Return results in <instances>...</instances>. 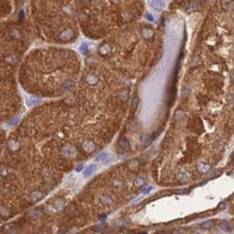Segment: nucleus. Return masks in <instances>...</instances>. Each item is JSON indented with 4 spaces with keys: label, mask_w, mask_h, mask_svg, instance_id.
<instances>
[{
    "label": "nucleus",
    "mask_w": 234,
    "mask_h": 234,
    "mask_svg": "<svg viewBox=\"0 0 234 234\" xmlns=\"http://www.w3.org/2000/svg\"><path fill=\"white\" fill-rule=\"evenodd\" d=\"M33 39L26 20L0 23V125L13 121L23 110L18 68Z\"/></svg>",
    "instance_id": "4"
},
{
    "label": "nucleus",
    "mask_w": 234,
    "mask_h": 234,
    "mask_svg": "<svg viewBox=\"0 0 234 234\" xmlns=\"http://www.w3.org/2000/svg\"><path fill=\"white\" fill-rule=\"evenodd\" d=\"M14 7V0H0V23L9 20Z\"/></svg>",
    "instance_id": "8"
},
{
    "label": "nucleus",
    "mask_w": 234,
    "mask_h": 234,
    "mask_svg": "<svg viewBox=\"0 0 234 234\" xmlns=\"http://www.w3.org/2000/svg\"><path fill=\"white\" fill-rule=\"evenodd\" d=\"M153 38L154 30L150 25L135 22L105 37L99 54L121 73L133 74L145 64Z\"/></svg>",
    "instance_id": "7"
},
{
    "label": "nucleus",
    "mask_w": 234,
    "mask_h": 234,
    "mask_svg": "<svg viewBox=\"0 0 234 234\" xmlns=\"http://www.w3.org/2000/svg\"><path fill=\"white\" fill-rule=\"evenodd\" d=\"M177 178L180 182H183V183H184V182H188V181L190 180V174H189L186 171H180V172L177 174Z\"/></svg>",
    "instance_id": "11"
},
{
    "label": "nucleus",
    "mask_w": 234,
    "mask_h": 234,
    "mask_svg": "<svg viewBox=\"0 0 234 234\" xmlns=\"http://www.w3.org/2000/svg\"><path fill=\"white\" fill-rule=\"evenodd\" d=\"M23 1H25V0H14V4L16 7H20V6L23 4Z\"/></svg>",
    "instance_id": "16"
},
{
    "label": "nucleus",
    "mask_w": 234,
    "mask_h": 234,
    "mask_svg": "<svg viewBox=\"0 0 234 234\" xmlns=\"http://www.w3.org/2000/svg\"><path fill=\"white\" fill-rule=\"evenodd\" d=\"M129 90L106 68L91 65L76 88L63 98L64 129L68 141L80 154L90 155L116 129Z\"/></svg>",
    "instance_id": "2"
},
{
    "label": "nucleus",
    "mask_w": 234,
    "mask_h": 234,
    "mask_svg": "<svg viewBox=\"0 0 234 234\" xmlns=\"http://www.w3.org/2000/svg\"><path fill=\"white\" fill-rule=\"evenodd\" d=\"M213 227V220H207V221H203L202 223H201V228L202 229H206V230H208V229H211Z\"/></svg>",
    "instance_id": "14"
},
{
    "label": "nucleus",
    "mask_w": 234,
    "mask_h": 234,
    "mask_svg": "<svg viewBox=\"0 0 234 234\" xmlns=\"http://www.w3.org/2000/svg\"><path fill=\"white\" fill-rule=\"evenodd\" d=\"M100 201L103 205L105 206H112L114 204V199L110 194H103L100 196Z\"/></svg>",
    "instance_id": "10"
},
{
    "label": "nucleus",
    "mask_w": 234,
    "mask_h": 234,
    "mask_svg": "<svg viewBox=\"0 0 234 234\" xmlns=\"http://www.w3.org/2000/svg\"><path fill=\"white\" fill-rule=\"evenodd\" d=\"M79 32L102 39L141 18L144 0H75Z\"/></svg>",
    "instance_id": "5"
},
{
    "label": "nucleus",
    "mask_w": 234,
    "mask_h": 234,
    "mask_svg": "<svg viewBox=\"0 0 234 234\" xmlns=\"http://www.w3.org/2000/svg\"><path fill=\"white\" fill-rule=\"evenodd\" d=\"M34 38L43 43L67 46L79 34L75 0H27Z\"/></svg>",
    "instance_id": "6"
},
{
    "label": "nucleus",
    "mask_w": 234,
    "mask_h": 234,
    "mask_svg": "<svg viewBox=\"0 0 234 234\" xmlns=\"http://www.w3.org/2000/svg\"><path fill=\"white\" fill-rule=\"evenodd\" d=\"M220 229L222 231H224V232H231V231L233 230V227L228 221H222L220 223Z\"/></svg>",
    "instance_id": "13"
},
{
    "label": "nucleus",
    "mask_w": 234,
    "mask_h": 234,
    "mask_svg": "<svg viewBox=\"0 0 234 234\" xmlns=\"http://www.w3.org/2000/svg\"><path fill=\"white\" fill-rule=\"evenodd\" d=\"M197 169H199V171L201 174H206V172L210 169V165L203 162V163H199V165H197Z\"/></svg>",
    "instance_id": "12"
},
{
    "label": "nucleus",
    "mask_w": 234,
    "mask_h": 234,
    "mask_svg": "<svg viewBox=\"0 0 234 234\" xmlns=\"http://www.w3.org/2000/svg\"><path fill=\"white\" fill-rule=\"evenodd\" d=\"M227 205H228V203H227V202H223V203H221V204H220L218 208L222 210V209H223V208H224V207H227Z\"/></svg>",
    "instance_id": "15"
},
{
    "label": "nucleus",
    "mask_w": 234,
    "mask_h": 234,
    "mask_svg": "<svg viewBox=\"0 0 234 234\" xmlns=\"http://www.w3.org/2000/svg\"><path fill=\"white\" fill-rule=\"evenodd\" d=\"M7 135H8L7 131L4 129L2 125H0V157L2 155V152H4L6 140H7Z\"/></svg>",
    "instance_id": "9"
},
{
    "label": "nucleus",
    "mask_w": 234,
    "mask_h": 234,
    "mask_svg": "<svg viewBox=\"0 0 234 234\" xmlns=\"http://www.w3.org/2000/svg\"><path fill=\"white\" fill-rule=\"evenodd\" d=\"M64 123V100L46 101L7 135L0 157V222L45 199L78 158Z\"/></svg>",
    "instance_id": "1"
},
{
    "label": "nucleus",
    "mask_w": 234,
    "mask_h": 234,
    "mask_svg": "<svg viewBox=\"0 0 234 234\" xmlns=\"http://www.w3.org/2000/svg\"><path fill=\"white\" fill-rule=\"evenodd\" d=\"M80 76V60L66 46L43 43L25 53L18 68L23 91L47 101L63 99L76 88Z\"/></svg>",
    "instance_id": "3"
}]
</instances>
